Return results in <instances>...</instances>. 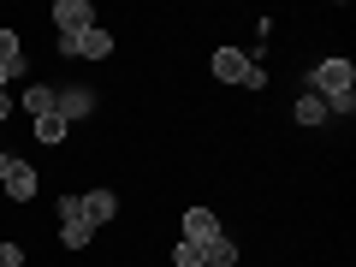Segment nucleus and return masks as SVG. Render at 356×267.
<instances>
[{
	"label": "nucleus",
	"mask_w": 356,
	"mask_h": 267,
	"mask_svg": "<svg viewBox=\"0 0 356 267\" xmlns=\"http://www.w3.org/2000/svg\"><path fill=\"white\" fill-rule=\"evenodd\" d=\"M0 65H6V77L24 72V42H18L13 30H0Z\"/></svg>",
	"instance_id": "obj_9"
},
{
	"label": "nucleus",
	"mask_w": 356,
	"mask_h": 267,
	"mask_svg": "<svg viewBox=\"0 0 356 267\" xmlns=\"http://www.w3.org/2000/svg\"><path fill=\"white\" fill-rule=\"evenodd\" d=\"M232 261H238V243H232L226 232H220V238L202 250V267H232Z\"/></svg>",
	"instance_id": "obj_11"
},
{
	"label": "nucleus",
	"mask_w": 356,
	"mask_h": 267,
	"mask_svg": "<svg viewBox=\"0 0 356 267\" xmlns=\"http://www.w3.org/2000/svg\"><path fill=\"white\" fill-rule=\"evenodd\" d=\"M6 196H13V202H30V196H36V166L18 161V154H13V172H6Z\"/></svg>",
	"instance_id": "obj_6"
},
{
	"label": "nucleus",
	"mask_w": 356,
	"mask_h": 267,
	"mask_svg": "<svg viewBox=\"0 0 356 267\" xmlns=\"http://www.w3.org/2000/svg\"><path fill=\"white\" fill-rule=\"evenodd\" d=\"M0 267H24V250L18 243H0Z\"/></svg>",
	"instance_id": "obj_16"
},
{
	"label": "nucleus",
	"mask_w": 356,
	"mask_h": 267,
	"mask_svg": "<svg viewBox=\"0 0 356 267\" xmlns=\"http://www.w3.org/2000/svg\"><path fill=\"white\" fill-rule=\"evenodd\" d=\"M309 95H321V102H339V95H356V65L350 60H321L315 72H309Z\"/></svg>",
	"instance_id": "obj_1"
},
{
	"label": "nucleus",
	"mask_w": 356,
	"mask_h": 267,
	"mask_svg": "<svg viewBox=\"0 0 356 267\" xmlns=\"http://www.w3.org/2000/svg\"><path fill=\"white\" fill-rule=\"evenodd\" d=\"M54 24H60V42H72L95 24V6L89 0H54Z\"/></svg>",
	"instance_id": "obj_2"
},
{
	"label": "nucleus",
	"mask_w": 356,
	"mask_h": 267,
	"mask_svg": "<svg viewBox=\"0 0 356 267\" xmlns=\"http://www.w3.org/2000/svg\"><path fill=\"white\" fill-rule=\"evenodd\" d=\"M243 72H250V54L243 48H220L214 54V77L220 83H243Z\"/></svg>",
	"instance_id": "obj_7"
},
{
	"label": "nucleus",
	"mask_w": 356,
	"mask_h": 267,
	"mask_svg": "<svg viewBox=\"0 0 356 267\" xmlns=\"http://www.w3.org/2000/svg\"><path fill=\"white\" fill-rule=\"evenodd\" d=\"M65 54H83V60H107V54H113V36H107L102 24H89L83 36H72V42H60Z\"/></svg>",
	"instance_id": "obj_4"
},
{
	"label": "nucleus",
	"mask_w": 356,
	"mask_h": 267,
	"mask_svg": "<svg viewBox=\"0 0 356 267\" xmlns=\"http://www.w3.org/2000/svg\"><path fill=\"white\" fill-rule=\"evenodd\" d=\"M6 172H13V149H0V184H6Z\"/></svg>",
	"instance_id": "obj_18"
},
{
	"label": "nucleus",
	"mask_w": 356,
	"mask_h": 267,
	"mask_svg": "<svg viewBox=\"0 0 356 267\" xmlns=\"http://www.w3.org/2000/svg\"><path fill=\"white\" fill-rule=\"evenodd\" d=\"M6 119H13V95H6V89H0V125H6Z\"/></svg>",
	"instance_id": "obj_17"
},
{
	"label": "nucleus",
	"mask_w": 356,
	"mask_h": 267,
	"mask_svg": "<svg viewBox=\"0 0 356 267\" xmlns=\"http://www.w3.org/2000/svg\"><path fill=\"white\" fill-rule=\"evenodd\" d=\"M77 214H83L89 226H107V220L119 214V196L113 191H89V196H77Z\"/></svg>",
	"instance_id": "obj_5"
},
{
	"label": "nucleus",
	"mask_w": 356,
	"mask_h": 267,
	"mask_svg": "<svg viewBox=\"0 0 356 267\" xmlns=\"http://www.w3.org/2000/svg\"><path fill=\"white\" fill-rule=\"evenodd\" d=\"M60 107H65V125H72L77 113H89V89H65V95H60Z\"/></svg>",
	"instance_id": "obj_14"
},
{
	"label": "nucleus",
	"mask_w": 356,
	"mask_h": 267,
	"mask_svg": "<svg viewBox=\"0 0 356 267\" xmlns=\"http://www.w3.org/2000/svg\"><path fill=\"white\" fill-rule=\"evenodd\" d=\"M172 267H202V250L178 238V243H172Z\"/></svg>",
	"instance_id": "obj_15"
},
{
	"label": "nucleus",
	"mask_w": 356,
	"mask_h": 267,
	"mask_svg": "<svg viewBox=\"0 0 356 267\" xmlns=\"http://www.w3.org/2000/svg\"><path fill=\"white\" fill-rule=\"evenodd\" d=\"M24 113H36V119H48V113H60V95H54V89H24Z\"/></svg>",
	"instance_id": "obj_10"
},
{
	"label": "nucleus",
	"mask_w": 356,
	"mask_h": 267,
	"mask_svg": "<svg viewBox=\"0 0 356 267\" xmlns=\"http://www.w3.org/2000/svg\"><path fill=\"white\" fill-rule=\"evenodd\" d=\"M6 83H13V77H6V65H0V89H6Z\"/></svg>",
	"instance_id": "obj_19"
},
{
	"label": "nucleus",
	"mask_w": 356,
	"mask_h": 267,
	"mask_svg": "<svg viewBox=\"0 0 356 267\" xmlns=\"http://www.w3.org/2000/svg\"><path fill=\"white\" fill-rule=\"evenodd\" d=\"M89 238H95V226H89L83 214H72V220H60V243H65V250H83Z\"/></svg>",
	"instance_id": "obj_8"
},
{
	"label": "nucleus",
	"mask_w": 356,
	"mask_h": 267,
	"mask_svg": "<svg viewBox=\"0 0 356 267\" xmlns=\"http://www.w3.org/2000/svg\"><path fill=\"white\" fill-rule=\"evenodd\" d=\"M291 113H297V125H321V119H327V102H321V95H303Z\"/></svg>",
	"instance_id": "obj_12"
},
{
	"label": "nucleus",
	"mask_w": 356,
	"mask_h": 267,
	"mask_svg": "<svg viewBox=\"0 0 356 267\" xmlns=\"http://www.w3.org/2000/svg\"><path fill=\"white\" fill-rule=\"evenodd\" d=\"M214 238H220V220H214V208H184V243L208 250Z\"/></svg>",
	"instance_id": "obj_3"
},
{
	"label": "nucleus",
	"mask_w": 356,
	"mask_h": 267,
	"mask_svg": "<svg viewBox=\"0 0 356 267\" xmlns=\"http://www.w3.org/2000/svg\"><path fill=\"white\" fill-rule=\"evenodd\" d=\"M65 131H72V125H65V113H48V119H36V137H42V143H65Z\"/></svg>",
	"instance_id": "obj_13"
}]
</instances>
